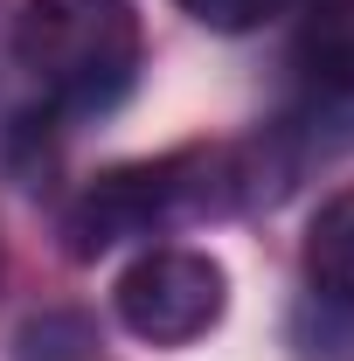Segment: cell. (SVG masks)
I'll use <instances>...</instances> for the list:
<instances>
[{
	"label": "cell",
	"instance_id": "obj_1",
	"mask_svg": "<svg viewBox=\"0 0 354 361\" xmlns=\"http://www.w3.org/2000/svg\"><path fill=\"white\" fill-rule=\"evenodd\" d=\"M243 202H250L243 146H181L160 160H126L70 202L63 250L77 264H90L118 243H146V236H167V229L209 223V216H229Z\"/></svg>",
	"mask_w": 354,
	"mask_h": 361
},
{
	"label": "cell",
	"instance_id": "obj_2",
	"mask_svg": "<svg viewBox=\"0 0 354 361\" xmlns=\"http://www.w3.org/2000/svg\"><path fill=\"white\" fill-rule=\"evenodd\" d=\"M139 7L133 0H21L14 63L42 84L49 111L104 118L139 77Z\"/></svg>",
	"mask_w": 354,
	"mask_h": 361
},
{
	"label": "cell",
	"instance_id": "obj_3",
	"mask_svg": "<svg viewBox=\"0 0 354 361\" xmlns=\"http://www.w3.org/2000/svg\"><path fill=\"white\" fill-rule=\"evenodd\" d=\"M111 306L126 319V334H139L146 348H188L202 341L209 326L229 306V271L209 257V250H188V243H153L139 250Z\"/></svg>",
	"mask_w": 354,
	"mask_h": 361
},
{
	"label": "cell",
	"instance_id": "obj_4",
	"mask_svg": "<svg viewBox=\"0 0 354 361\" xmlns=\"http://www.w3.org/2000/svg\"><path fill=\"white\" fill-rule=\"evenodd\" d=\"M292 63L312 77V90H354V0H306Z\"/></svg>",
	"mask_w": 354,
	"mask_h": 361
},
{
	"label": "cell",
	"instance_id": "obj_5",
	"mask_svg": "<svg viewBox=\"0 0 354 361\" xmlns=\"http://www.w3.org/2000/svg\"><path fill=\"white\" fill-rule=\"evenodd\" d=\"M306 278H312V292L354 306V180L312 209V223H306Z\"/></svg>",
	"mask_w": 354,
	"mask_h": 361
},
{
	"label": "cell",
	"instance_id": "obj_6",
	"mask_svg": "<svg viewBox=\"0 0 354 361\" xmlns=\"http://www.w3.org/2000/svg\"><path fill=\"white\" fill-rule=\"evenodd\" d=\"M7 361H104V334L84 306H49L14 334Z\"/></svg>",
	"mask_w": 354,
	"mask_h": 361
},
{
	"label": "cell",
	"instance_id": "obj_7",
	"mask_svg": "<svg viewBox=\"0 0 354 361\" xmlns=\"http://www.w3.org/2000/svg\"><path fill=\"white\" fill-rule=\"evenodd\" d=\"M292 348H299V361H354V306L306 292L292 313Z\"/></svg>",
	"mask_w": 354,
	"mask_h": 361
},
{
	"label": "cell",
	"instance_id": "obj_8",
	"mask_svg": "<svg viewBox=\"0 0 354 361\" xmlns=\"http://www.w3.org/2000/svg\"><path fill=\"white\" fill-rule=\"evenodd\" d=\"M188 21H202V28H216V35H250V28H264L271 14H285L292 0H174Z\"/></svg>",
	"mask_w": 354,
	"mask_h": 361
},
{
	"label": "cell",
	"instance_id": "obj_9",
	"mask_svg": "<svg viewBox=\"0 0 354 361\" xmlns=\"http://www.w3.org/2000/svg\"><path fill=\"white\" fill-rule=\"evenodd\" d=\"M0 271H7V250H0Z\"/></svg>",
	"mask_w": 354,
	"mask_h": 361
}]
</instances>
